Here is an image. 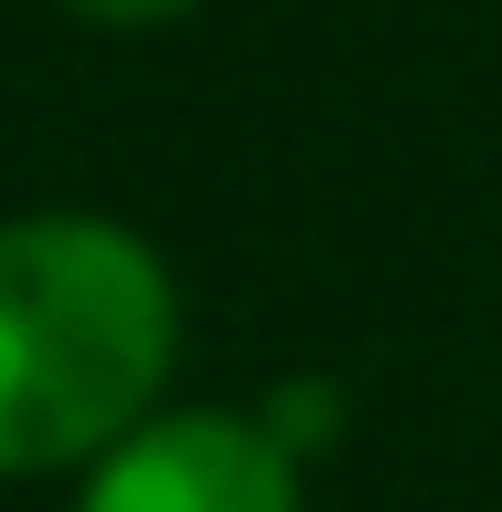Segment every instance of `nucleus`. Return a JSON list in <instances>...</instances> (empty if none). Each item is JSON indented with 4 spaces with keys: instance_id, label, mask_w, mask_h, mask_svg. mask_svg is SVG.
<instances>
[{
    "instance_id": "1",
    "label": "nucleus",
    "mask_w": 502,
    "mask_h": 512,
    "mask_svg": "<svg viewBox=\"0 0 502 512\" xmlns=\"http://www.w3.org/2000/svg\"><path fill=\"white\" fill-rule=\"evenodd\" d=\"M178 366V283L105 209L0 220V481L95 471Z\"/></svg>"
},
{
    "instance_id": "2",
    "label": "nucleus",
    "mask_w": 502,
    "mask_h": 512,
    "mask_svg": "<svg viewBox=\"0 0 502 512\" xmlns=\"http://www.w3.org/2000/svg\"><path fill=\"white\" fill-rule=\"evenodd\" d=\"M74 512H304V460L241 408H157L84 471Z\"/></svg>"
},
{
    "instance_id": "3",
    "label": "nucleus",
    "mask_w": 502,
    "mask_h": 512,
    "mask_svg": "<svg viewBox=\"0 0 502 512\" xmlns=\"http://www.w3.org/2000/svg\"><path fill=\"white\" fill-rule=\"evenodd\" d=\"M74 21H105V32H157V21H189L199 0H63Z\"/></svg>"
}]
</instances>
